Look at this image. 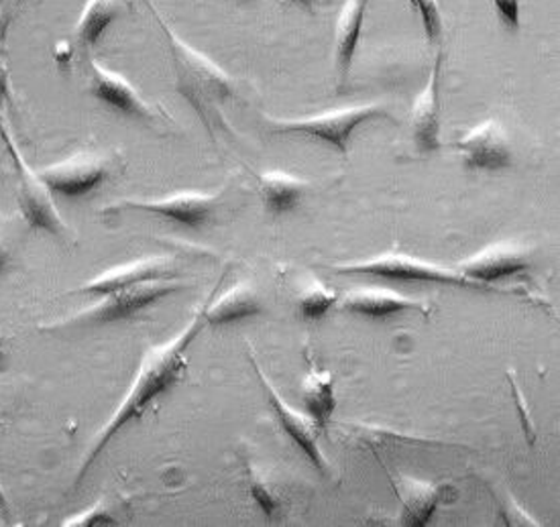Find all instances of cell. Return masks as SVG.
<instances>
[{
    "label": "cell",
    "instance_id": "cell-1",
    "mask_svg": "<svg viewBox=\"0 0 560 527\" xmlns=\"http://www.w3.org/2000/svg\"><path fill=\"white\" fill-rule=\"evenodd\" d=\"M205 328L207 323H205V302H202L198 314H194L192 320L182 328V332H177L176 337L167 340L165 344L149 347L122 401L90 442L89 453L82 458V465L75 475L74 487L84 481V477L94 467L98 456L103 455L108 442L115 438L131 420H137L143 411L148 410L155 397L170 391L179 382L184 368L188 365L186 352L190 349L194 338L198 337Z\"/></svg>",
    "mask_w": 560,
    "mask_h": 527
},
{
    "label": "cell",
    "instance_id": "cell-2",
    "mask_svg": "<svg viewBox=\"0 0 560 527\" xmlns=\"http://www.w3.org/2000/svg\"><path fill=\"white\" fill-rule=\"evenodd\" d=\"M153 15L158 19L163 35L170 44V58L176 73V90L188 101L196 110V115L205 122L210 137L214 139V131L219 127H226L222 118V106L236 96V82L221 68L198 54L194 47L177 37L162 15L149 4Z\"/></svg>",
    "mask_w": 560,
    "mask_h": 527
},
{
    "label": "cell",
    "instance_id": "cell-3",
    "mask_svg": "<svg viewBox=\"0 0 560 527\" xmlns=\"http://www.w3.org/2000/svg\"><path fill=\"white\" fill-rule=\"evenodd\" d=\"M179 290H186L184 283L176 279H160V281H148L139 283L127 290L103 295L101 302L92 304L89 308L80 309L70 318H61L54 323L42 324V332H58V330H72V328H89V326H104V324L118 323L133 318L141 309L153 306L162 297L174 295Z\"/></svg>",
    "mask_w": 560,
    "mask_h": 527
},
{
    "label": "cell",
    "instance_id": "cell-4",
    "mask_svg": "<svg viewBox=\"0 0 560 527\" xmlns=\"http://www.w3.org/2000/svg\"><path fill=\"white\" fill-rule=\"evenodd\" d=\"M323 267L335 271V273H345V276H371V278L394 279V281H427V283H443V285H455V288L503 292L495 285H486L475 279L465 278L457 269L430 264V261L399 253V250H389V253L371 257L365 261L323 265Z\"/></svg>",
    "mask_w": 560,
    "mask_h": 527
},
{
    "label": "cell",
    "instance_id": "cell-5",
    "mask_svg": "<svg viewBox=\"0 0 560 527\" xmlns=\"http://www.w3.org/2000/svg\"><path fill=\"white\" fill-rule=\"evenodd\" d=\"M371 118H392L387 104L373 103L351 108H335L306 118H266V127L278 134H306L330 143L339 153H349L354 129Z\"/></svg>",
    "mask_w": 560,
    "mask_h": 527
},
{
    "label": "cell",
    "instance_id": "cell-6",
    "mask_svg": "<svg viewBox=\"0 0 560 527\" xmlns=\"http://www.w3.org/2000/svg\"><path fill=\"white\" fill-rule=\"evenodd\" d=\"M117 165L115 153L80 151L63 162L39 169L37 176L54 194L66 198H82L115 176Z\"/></svg>",
    "mask_w": 560,
    "mask_h": 527
},
{
    "label": "cell",
    "instance_id": "cell-7",
    "mask_svg": "<svg viewBox=\"0 0 560 527\" xmlns=\"http://www.w3.org/2000/svg\"><path fill=\"white\" fill-rule=\"evenodd\" d=\"M222 191L205 194V191H177L158 200H118L113 204L104 206L103 214H122V212H143L153 214L160 219L172 220L177 224H184L194 231H200L214 219L217 208L221 204Z\"/></svg>",
    "mask_w": 560,
    "mask_h": 527
},
{
    "label": "cell",
    "instance_id": "cell-8",
    "mask_svg": "<svg viewBox=\"0 0 560 527\" xmlns=\"http://www.w3.org/2000/svg\"><path fill=\"white\" fill-rule=\"evenodd\" d=\"M16 204L21 216L30 224V229L44 231L47 235L68 241L72 229L59 214L58 204L54 200V191L45 186L44 181L33 172L27 162L16 163Z\"/></svg>",
    "mask_w": 560,
    "mask_h": 527
},
{
    "label": "cell",
    "instance_id": "cell-9",
    "mask_svg": "<svg viewBox=\"0 0 560 527\" xmlns=\"http://www.w3.org/2000/svg\"><path fill=\"white\" fill-rule=\"evenodd\" d=\"M86 92L98 103L110 106L127 117L139 118V120H163L162 108L155 104H149L129 80H125L120 73L106 70L98 59H89V84Z\"/></svg>",
    "mask_w": 560,
    "mask_h": 527
},
{
    "label": "cell",
    "instance_id": "cell-10",
    "mask_svg": "<svg viewBox=\"0 0 560 527\" xmlns=\"http://www.w3.org/2000/svg\"><path fill=\"white\" fill-rule=\"evenodd\" d=\"M249 356H252V365L253 368H255V373L259 375V382L264 383V387H266L267 394H269V403H271V408L276 411V415H278V420H280L283 432H285V434L292 438L295 446L306 455L310 465H312L314 469H318V472H320L323 477H328V475H330V465H328V458H326L323 448H320V444H318V432H320V430L316 428V424L310 420L306 413L295 411L294 408L278 394V389L269 383L266 373L261 371V366L257 365V359H255L253 351H249Z\"/></svg>",
    "mask_w": 560,
    "mask_h": 527
},
{
    "label": "cell",
    "instance_id": "cell-11",
    "mask_svg": "<svg viewBox=\"0 0 560 527\" xmlns=\"http://www.w3.org/2000/svg\"><path fill=\"white\" fill-rule=\"evenodd\" d=\"M463 162L475 172H498L514 163V151L510 137L495 118L472 127L457 143Z\"/></svg>",
    "mask_w": 560,
    "mask_h": 527
},
{
    "label": "cell",
    "instance_id": "cell-12",
    "mask_svg": "<svg viewBox=\"0 0 560 527\" xmlns=\"http://www.w3.org/2000/svg\"><path fill=\"white\" fill-rule=\"evenodd\" d=\"M441 66H443V54L439 51L434 63H432V72L428 78L427 89L422 90L412 104L410 110V127H412V139L416 149L422 155L436 153L439 149H443L441 141Z\"/></svg>",
    "mask_w": 560,
    "mask_h": 527
},
{
    "label": "cell",
    "instance_id": "cell-13",
    "mask_svg": "<svg viewBox=\"0 0 560 527\" xmlns=\"http://www.w3.org/2000/svg\"><path fill=\"white\" fill-rule=\"evenodd\" d=\"M176 264L172 257H143L131 264L117 265L101 276L90 279L89 283L75 288L70 293H92V295H108V293L127 290L139 283L160 281V279H176Z\"/></svg>",
    "mask_w": 560,
    "mask_h": 527
},
{
    "label": "cell",
    "instance_id": "cell-14",
    "mask_svg": "<svg viewBox=\"0 0 560 527\" xmlns=\"http://www.w3.org/2000/svg\"><path fill=\"white\" fill-rule=\"evenodd\" d=\"M528 267H530V250L520 247L516 243H495L475 253L469 259L460 261L457 265V271H460L465 278L493 285V281L517 276Z\"/></svg>",
    "mask_w": 560,
    "mask_h": 527
},
{
    "label": "cell",
    "instance_id": "cell-15",
    "mask_svg": "<svg viewBox=\"0 0 560 527\" xmlns=\"http://www.w3.org/2000/svg\"><path fill=\"white\" fill-rule=\"evenodd\" d=\"M339 300L340 308L365 318H387L401 312H420V314L432 312L427 302L413 300L410 295L385 290V288H354Z\"/></svg>",
    "mask_w": 560,
    "mask_h": 527
},
{
    "label": "cell",
    "instance_id": "cell-16",
    "mask_svg": "<svg viewBox=\"0 0 560 527\" xmlns=\"http://www.w3.org/2000/svg\"><path fill=\"white\" fill-rule=\"evenodd\" d=\"M394 487L401 503L399 526L412 527L427 526L432 513L443 503L444 495L453 491L448 484L427 483L406 475H398Z\"/></svg>",
    "mask_w": 560,
    "mask_h": 527
},
{
    "label": "cell",
    "instance_id": "cell-17",
    "mask_svg": "<svg viewBox=\"0 0 560 527\" xmlns=\"http://www.w3.org/2000/svg\"><path fill=\"white\" fill-rule=\"evenodd\" d=\"M221 285V281H219ZM219 285L212 290V293L205 300V323L207 326H224V324H235L253 318L264 312V302L259 297L257 290L247 281H236L231 290L221 293Z\"/></svg>",
    "mask_w": 560,
    "mask_h": 527
},
{
    "label": "cell",
    "instance_id": "cell-18",
    "mask_svg": "<svg viewBox=\"0 0 560 527\" xmlns=\"http://www.w3.org/2000/svg\"><path fill=\"white\" fill-rule=\"evenodd\" d=\"M369 2L371 0H347L340 9L339 21L335 27V70L339 84L349 80Z\"/></svg>",
    "mask_w": 560,
    "mask_h": 527
},
{
    "label": "cell",
    "instance_id": "cell-19",
    "mask_svg": "<svg viewBox=\"0 0 560 527\" xmlns=\"http://www.w3.org/2000/svg\"><path fill=\"white\" fill-rule=\"evenodd\" d=\"M129 9V0H89L74 30L75 45L80 49H94L117 19Z\"/></svg>",
    "mask_w": 560,
    "mask_h": 527
},
{
    "label": "cell",
    "instance_id": "cell-20",
    "mask_svg": "<svg viewBox=\"0 0 560 527\" xmlns=\"http://www.w3.org/2000/svg\"><path fill=\"white\" fill-rule=\"evenodd\" d=\"M257 184L266 202V210L273 216H281L295 210L310 190V181L290 176L285 172L257 174Z\"/></svg>",
    "mask_w": 560,
    "mask_h": 527
},
{
    "label": "cell",
    "instance_id": "cell-21",
    "mask_svg": "<svg viewBox=\"0 0 560 527\" xmlns=\"http://www.w3.org/2000/svg\"><path fill=\"white\" fill-rule=\"evenodd\" d=\"M302 406L306 415L316 424L318 430H325L330 422L332 413L337 410V396H335V377L328 371L310 368L308 375L302 382Z\"/></svg>",
    "mask_w": 560,
    "mask_h": 527
},
{
    "label": "cell",
    "instance_id": "cell-22",
    "mask_svg": "<svg viewBox=\"0 0 560 527\" xmlns=\"http://www.w3.org/2000/svg\"><path fill=\"white\" fill-rule=\"evenodd\" d=\"M339 297V293L328 290L320 281H312L308 288L300 293L298 308L304 320H320L337 306Z\"/></svg>",
    "mask_w": 560,
    "mask_h": 527
},
{
    "label": "cell",
    "instance_id": "cell-23",
    "mask_svg": "<svg viewBox=\"0 0 560 527\" xmlns=\"http://www.w3.org/2000/svg\"><path fill=\"white\" fill-rule=\"evenodd\" d=\"M247 481H249L253 499L257 501L261 512L266 513L267 519L273 522L276 517H280L281 510H283V499L257 470L253 469L252 465L247 467Z\"/></svg>",
    "mask_w": 560,
    "mask_h": 527
},
{
    "label": "cell",
    "instance_id": "cell-24",
    "mask_svg": "<svg viewBox=\"0 0 560 527\" xmlns=\"http://www.w3.org/2000/svg\"><path fill=\"white\" fill-rule=\"evenodd\" d=\"M413 9L418 11V15L422 19V27H424V37L430 47L443 42L444 19L443 11L439 0H410Z\"/></svg>",
    "mask_w": 560,
    "mask_h": 527
},
{
    "label": "cell",
    "instance_id": "cell-25",
    "mask_svg": "<svg viewBox=\"0 0 560 527\" xmlns=\"http://www.w3.org/2000/svg\"><path fill=\"white\" fill-rule=\"evenodd\" d=\"M117 519L110 515V507L106 501H98L90 507L89 512L78 513L74 517H66L61 526H115Z\"/></svg>",
    "mask_w": 560,
    "mask_h": 527
},
{
    "label": "cell",
    "instance_id": "cell-26",
    "mask_svg": "<svg viewBox=\"0 0 560 527\" xmlns=\"http://www.w3.org/2000/svg\"><path fill=\"white\" fill-rule=\"evenodd\" d=\"M495 9L502 16L503 25L508 30L517 31L522 27V11H520V0H493Z\"/></svg>",
    "mask_w": 560,
    "mask_h": 527
},
{
    "label": "cell",
    "instance_id": "cell-27",
    "mask_svg": "<svg viewBox=\"0 0 560 527\" xmlns=\"http://www.w3.org/2000/svg\"><path fill=\"white\" fill-rule=\"evenodd\" d=\"M330 2H332V0H283L285 7H300V9L312 11V13L325 9Z\"/></svg>",
    "mask_w": 560,
    "mask_h": 527
},
{
    "label": "cell",
    "instance_id": "cell-28",
    "mask_svg": "<svg viewBox=\"0 0 560 527\" xmlns=\"http://www.w3.org/2000/svg\"><path fill=\"white\" fill-rule=\"evenodd\" d=\"M9 261H11V247L7 245V241L0 235V273H2L4 265L9 264Z\"/></svg>",
    "mask_w": 560,
    "mask_h": 527
},
{
    "label": "cell",
    "instance_id": "cell-29",
    "mask_svg": "<svg viewBox=\"0 0 560 527\" xmlns=\"http://www.w3.org/2000/svg\"><path fill=\"white\" fill-rule=\"evenodd\" d=\"M0 499H2V495H0Z\"/></svg>",
    "mask_w": 560,
    "mask_h": 527
}]
</instances>
